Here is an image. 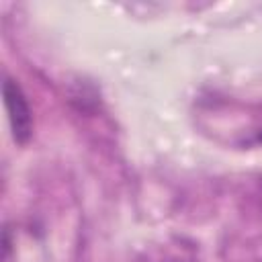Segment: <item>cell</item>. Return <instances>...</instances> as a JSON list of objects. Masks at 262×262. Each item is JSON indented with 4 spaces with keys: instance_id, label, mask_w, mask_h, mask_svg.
<instances>
[{
    "instance_id": "obj_1",
    "label": "cell",
    "mask_w": 262,
    "mask_h": 262,
    "mask_svg": "<svg viewBox=\"0 0 262 262\" xmlns=\"http://www.w3.org/2000/svg\"><path fill=\"white\" fill-rule=\"evenodd\" d=\"M2 94H4V104H6V111H8L12 137H14L16 143L23 145L33 135V111L29 106L27 94L20 88V84L16 80H12L10 76L4 78Z\"/></svg>"
}]
</instances>
